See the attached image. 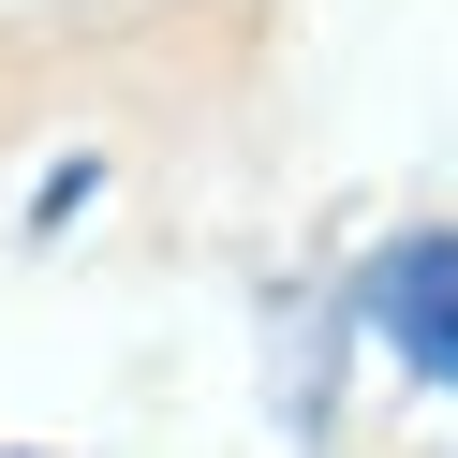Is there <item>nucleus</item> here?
I'll use <instances>...</instances> for the list:
<instances>
[{
	"mask_svg": "<svg viewBox=\"0 0 458 458\" xmlns=\"http://www.w3.org/2000/svg\"><path fill=\"white\" fill-rule=\"evenodd\" d=\"M369 326H385V355L414 369V385L458 399V222H428V237H399L385 267H369Z\"/></svg>",
	"mask_w": 458,
	"mask_h": 458,
	"instance_id": "f257e3e1",
	"label": "nucleus"
}]
</instances>
